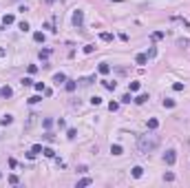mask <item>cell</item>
<instances>
[{"mask_svg":"<svg viewBox=\"0 0 190 188\" xmlns=\"http://www.w3.org/2000/svg\"><path fill=\"white\" fill-rule=\"evenodd\" d=\"M157 146H159V137L157 135H139V139H137V148H139V153H144V155L155 153Z\"/></svg>","mask_w":190,"mask_h":188,"instance_id":"6da1fadb","label":"cell"},{"mask_svg":"<svg viewBox=\"0 0 190 188\" xmlns=\"http://www.w3.org/2000/svg\"><path fill=\"white\" fill-rule=\"evenodd\" d=\"M71 22H73L75 27H82V22H84V11H82V9H75V11H73Z\"/></svg>","mask_w":190,"mask_h":188,"instance_id":"7a4b0ae2","label":"cell"},{"mask_svg":"<svg viewBox=\"0 0 190 188\" xmlns=\"http://www.w3.org/2000/svg\"><path fill=\"white\" fill-rule=\"evenodd\" d=\"M164 162L168 164V166H173V164L177 162V153H175V151H166V155H164Z\"/></svg>","mask_w":190,"mask_h":188,"instance_id":"3957f363","label":"cell"},{"mask_svg":"<svg viewBox=\"0 0 190 188\" xmlns=\"http://www.w3.org/2000/svg\"><path fill=\"white\" fill-rule=\"evenodd\" d=\"M135 62H137L139 67H144V64L148 62V55H146V53H137V58H135Z\"/></svg>","mask_w":190,"mask_h":188,"instance_id":"277c9868","label":"cell"},{"mask_svg":"<svg viewBox=\"0 0 190 188\" xmlns=\"http://www.w3.org/2000/svg\"><path fill=\"white\" fill-rule=\"evenodd\" d=\"M0 95H2V97H11V95H13V91H11V86H2V89H0Z\"/></svg>","mask_w":190,"mask_h":188,"instance_id":"5b68a950","label":"cell"},{"mask_svg":"<svg viewBox=\"0 0 190 188\" xmlns=\"http://www.w3.org/2000/svg\"><path fill=\"white\" fill-rule=\"evenodd\" d=\"M13 22H16V18H13V13H7V16L2 18V25L7 27V25H13Z\"/></svg>","mask_w":190,"mask_h":188,"instance_id":"8992f818","label":"cell"},{"mask_svg":"<svg viewBox=\"0 0 190 188\" xmlns=\"http://www.w3.org/2000/svg\"><path fill=\"white\" fill-rule=\"evenodd\" d=\"M131 173H133V177H135V179H139L141 175H144V168H141V166H135Z\"/></svg>","mask_w":190,"mask_h":188,"instance_id":"52a82bcc","label":"cell"},{"mask_svg":"<svg viewBox=\"0 0 190 188\" xmlns=\"http://www.w3.org/2000/svg\"><path fill=\"white\" fill-rule=\"evenodd\" d=\"M53 82H55V84H62V82H66V75L64 73H55V75H53Z\"/></svg>","mask_w":190,"mask_h":188,"instance_id":"ba28073f","label":"cell"},{"mask_svg":"<svg viewBox=\"0 0 190 188\" xmlns=\"http://www.w3.org/2000/svg\"><path fill=\"white\" fill-rule=\"evenodd\" d=\"M97 71H99V73H102V75H106L108 71H111V67H108L106 62H102V64H99V67H97Z\"/></svg>","mask_w":190,"mask_h":188,"instance_id":"9c48e42d","label":"cell"},{"mask_svg":"<svg viewBox=\"0 0 190 188\" xmlns=\"http://www.w3.org/2000/svg\"><path fill=\"white\" fill-rule=\"evenodd\" d=\"M102 84H104V89H108V91H115V82H111V80H104V82H102Z\"/></svg>","mask_w":190,"mask_h":188,"instance_id":"30bf717a","label":"cell"},{"mask_svg":"<svg viewBox=\"0 0 190 188\" xmlns=\"http://www.w3.org/2000/svg\"><path fill=\"white\" fill-rule=\"evenodd\" d=\"M91 184H93V181L89 179V177H84V179H80V181H77V188H84V186H91Z\"/></svg>","mask_w":190,"mask_h":188,"instance_id":"8fae6325","label":"cell"},{"mask_svg":"<svg viewBox=\"0 0 190 188\" xmlns=\"http://www.w3.org/2000/svg\"><path fill=\"white\" fill-rule=\"evenodd\" d=\"M157 126H159V120H155V117H150V120H148V128H150V131H155Z\"/></svg>","mask_w":190,"mask_h":188,"instance_id":"7c38bea8","label":"cell"},{"mask_svg":"<svg viewBox=\"0 0 190 188\" xmlns=\"http://www.w3.org/2000/svg\"><path fill=\"white\" fill-rule=\"evenodd\" d=\"M33 40H35V42H44V33H42V31H35V33H33Z\"/></svg>","mask_w":190,"mask_h":188,"instance_id":"4fadbf2b","label":"cell"},{"mask_svg":"<svg viewBox=\"0 0 190 188\" xmlns=\"http://www.w3.org/2000/svg\"><path fill=\"white\" fill-rule=\"evenodd\" d=\"M146 100H148V95H146V93H141V95H137V97H135V104H144Z\"/></svg>","mask_w":190,"mask_h":188,"instance_id":"5bb4252c","label":"cell"},{"mask_svg":"<svg viewBox=\"0 0 190 188\" xmlns=\"http://www.w3.org/2000/svg\"><path fill=\"white\" fill-rule=\"evenodd\" d=\"M11 122H13V117H11V115H5V117L0 120V124H2V126H9Z\"/></svg>","mask_w":190,"mask_h":188,"instance_id":"9a60e30c","label":"cell"},{"mask_svg":"<svg viewBox=\"0 0 190 188\" xmlns=\"http://www.w3.org/2000/svg\"><path fill=\"white\" fill-rule=\"evenodd\" d=\"M49 55H51V49H42L40 51V60H49Z\"/></svg>","mask_w":190,"mask_h":188,"instance_id":"2e32d148","label":"cell"},{"mask_svg":"<svg viewBox=\"0 0 190 188\" xmlns=\"http://www.w3.org/2000/svg\"><path fill=\"white\" fill-rule=\"evenodd\" d=\"M139 82H128V89H131V93H135V91H139Z\"/></svg>","mask_w":190,"mask_h":188,"instance_id":"e0dca14e","label":"cell"},{"mask_svg":"<svg viewBox=\"0 0 190 188\" xmlns=\"http://www.w3.org/2000/svg\"><path fill=\"white\" fill-rule=\"evenodd\" d=\"M111 153H113V155H122V146H119V144H113V146H111Z\"/></svg>","mask_w":190,"mask_h":188,"instance_id":"ac0fdd59","label":"cell"},{"mask_svg":"<svg viewBox=\"0 0 190 188\" xmlns=\"http://www.w3.org/2000/svg\"><path fill=\"white\" fill-rule=\"evenodd\" d=\"M42 153L47 155V157H55V151H53V148H49V146H47V148H42Z\"/></svg>","mask_w":190,"mask_h":188,"instance_id":"d6986e66","label":"cell"},{"mask_svg":"<svg viewBox=\"0 0 190 188\" xmlns=\"http://www.w3.org/2000/svg\"><path fill=\"white\" fill-rule=\"evenodd\" d=\"M99 38H102L104 42H111V40H113V33H108V31H104V33L99 35Z\"/></svg>","mask_w":190,"mask_h":188,"instance_id":"ffe728a7","label":"cell"},{"mask_svg":"<svg viewBox=\"0 0 190 188\" xmlns=\"http://www.w3.org/2000/svg\"><path fill=\"white\" fill-rule=\"evenodd\" d=\"M33 86H35V91H40V93H44V89H47L44 82H33Z\"/></svg>","mask_w":190,"mask_h":188,"instance_id":"44dd1931","label":"cell"},{"mask_svg":"<svg viewBox=\"0 0 190 188\" xmlns=\"http://www.w3.org/2000/svg\"><path fill=\"white\" fill-rule=\"evenodd\" d=\"M91 104H93V106H99V104H102V97H99V95H93V97H91Z\"/></svg>","mask_w":190,"mask_h":188,"instance_id":"7402d4cb","label":"cell"},{"mask_svg":"<svg viewBox=\"0 0 190 188\" xmlns=\"http://www.w3.org/2000/svg\"><path fill=\"white\" fill-rule=\"evenodd\" d=\"M164 106H166V109H173V106H175V100L166 97V100H164Z\"/></svg>","mask_w":190,"mask_h":188,"instance_id":"603a6c76","label":"cell"},{"mask_svg":"<svg viewBox=\"0 0 190 188\" xmlns=\"http://www.w3.org/2000/svg\"><path fill=\"white\" fill-rule=\"evenodd\" d=\"M42 124H44V128H51V126H53V120H51V117H44Z\"/></svg>","mask_w":190,"mask_h":188,"instance_id":"cb8c5ba5","label":"cell"},{"mask_svg":"<svg viewBox=\"0 0 190 188\" xmlns=\"http://www.w3.org/2000/svg\"><path fill=\"white\" fill-rule=\"evenodd\" d=\"M66 91L73 93V91H75V82H66Z\"/></svg>","mask_w":190,"mask_h":188,"instance_id":"d4e9b609","label":"cell"},{"mask_svg":"<svg viewBox=\"0 0 190 188\" xmlns=\"http://www.w3.org/2000/svg\"><path fill=\"white\" fill-rule=\"evenodd\" d=\"M40 100H42L40 95H33V97H29V104H38V102H40Z\"/></svg>","mask_w":190,"mask_h":188,"instance_id":"484cf974","label":"cell"},{"mask_svg":"<svg viewBox=\"0 0 190 188\" xmlns=\"http://www.w3.org/2000/svg\"><path fill=\"white\" fill-rule=\"evenodd\" d=\"M117 109H119V104H117V102H111V104H108V111H113V113H115Z\"/></svg>","mask_w":190,"mask_h":188,"instance_id":"4316f807","label":"cell"},{"mask_svg":"<svg viewBox=\"0 0 190 188\" xmlns=\"http://www.w3.org/2000/svg\"><path fill=\"white\" fill-rule=\"evenodd\" d=\"M75 135H77V131H75V128H69V131H66V137H71V139H73Z\"/></svg>","mask_w":190,"mask_h":188,"instance_id":"83f0119b","label":"cell"},{"mask_svg":"<svg viewBox=\"0 0 190 188\" xmlns=\"http://www.w3.org/2000/svg\"><path fill=\"white\" fill-rule=\"evenodd\" d=\"M161 38H164V31H155L153 33V40H161Z\"/></svg>","mask_w":190,"mask_h":188,"instance_id":"f1b7e54d","label":"cell"},{"mask_svg":"<svg viewBox=\"0 0 190 188\" xmlns=\"http://www.w3.org/2000/svg\"><path fill=\"white\" fill-rule=\"evenodd\" d=\"M119 100H122V102H124V104H128V102H131V100H133V97H131V93H126V95H122Z\"/></svg>","mask_w":190,"mask_h":188,"instance_id":"f546056e","label":"cell"},{"mask_svg":"<svg viewBox=\"0 0 190 188\" xmlns=\"http://www.w3.org/2000/svg\"><path fill=\"white\" fill-rule=\"evenodd\" d=\"M31 153H33V155L42 153V146H40V144H35V146H33V148H31Z\"/></svg>","mask_w":190,"mask_h":188,"instance_id":"4dcf8cb0","label":"cell"},{"mask_svg":"<svg viewBox=\"0 0 190 188\" xmlns=\"http://www.w3.org/2000/svg\"><path fill=\"white\" fill-rule=\"evenodd\" d=\"M31 84H33L31 77H22V86H31Z\"/></svg>","mask_w":190,"mask_h":188,"instance_id":"1f68e13d","label":"cell"},{"mask_svg":"<svg viewBox=\"0 0 190 188\" xmlns=\"http://www.w3.org/2000/svg\"><path fill=\"white\" fill-rule=\"evenodd\" d=\"M164 179H166V181H173V179H175V173H166Z\"/></svg>","mask_w":190,"mask_h":188,"instance_id":"d6a6232c","label":"cell"},{"mask_svg":"<svg viewBox=\"0 0 190 188\" xmlns=\"http://www.w3.org/2000/svg\"><path fill=\"white\" fill-rule=\"evenodd\" d=\"M18 29H20V31H29V25H27V22H20V25H18Z\"/></svg>","mask_w":190,"mask_h":188,"instance_id":"836d02e7","label":"cell"},{"mask_svg":"<svg viewBox=\"0 0 190 188\" xmlns=\"http://www.w3.org/2000/svg\"><path fill=\"white\" fill-rule=\"evenodd\" d=\"M173 89H175V91H183V84H181V82H175Z\"/></svg>","mask_w":190,"mask_h":188,"instance_id":"e575fe53","label":"cell"},{"mask_svg":"<svg viewBox=\"0 0 190 188\" xmlns=\"http://www.w3.org/2000/svg\"><path fill=\"white\" fill-rule=\"evenodd\" d=\"M93 49H95L93 44H86V47H84V53H93Z\"/></svg>","mask_w":190,"mask_h":188,"instance_id":"d590c367","label":"cell"},{"mask_svg":"<svg viewBox=\"0 0 190 188\" xmlns=\"http://www.w3.org/2000/svg\"><path fill=\"white\" fill-rule=\"evenodd\" d=\"M9 184H18V175H9Z\"/></svg>","mask_w":190,"mask_h":188,"instance_id":"8d00e7d4","label":"cell"},{"mask_svg":"<svg viewBox=\"0 0 190 188\" xmlns=\"http://www.w3.org/2000/svg\"><path fill=\"white\" fill-rule=\"evenodd\" d=\"M155 55H157V49L153 47V49H150V51H148V58H155Z\"/></svg>","mask_w":190,"mask_h":188,"instance_id":"74e56055","label":"cell"},{"mask_svg":"<svg viewBox=\"0 0 190 188\" xmlns=\"http://www.w3.org/2000/svg\"><path fill=\"white\" fill-rule=\"evenodd\" d=\"M35 71H38V67H35V64H29V73H31V75L35 73Z\"/></svg>","mask_w":190,"mask_h":188,"instance_id":"f35d334b","label":"cell"},{"mask_svg":"<svg viewBox=\"0 0 190 188\" xmlns=\"http://www.w3.org/2000/svg\"><path fill=\"white\" fill-rule=\"evenodd\" d=\"M5 55H7V51H5V49H0V58H5Z\"/></svg>","mask_w":190,"mask_h":188,"instance_id":"ab89813d","label":"cell"}]
</instances>
